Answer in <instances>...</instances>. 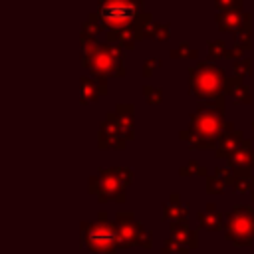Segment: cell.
<instances>
[{
	"label": "cell",
	"instance_id": "6da1fadb",
	"mask_svg": "<svg viewBox=\"0 0 254 254\" xmlns=\"http://www.w3.org/2000/svg\"><path fill=\"white\" fill-rule=\"evenodd\" d=\"M131 14H133L131 6H127V4H119V2L105 4V6L101 8V16H103L107 22H113V24L123 22V20H129Z\"/></svg>",
	"mask_w": 254,
	"mask_h": 254
}]
</instances>
